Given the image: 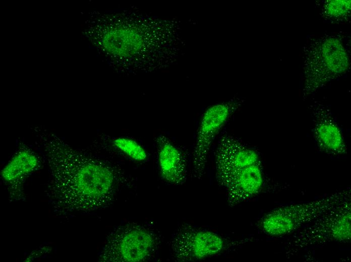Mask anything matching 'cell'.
<instances>
[{"mask_svg": "<svg viewBox=\"0 0 351 262\" xmlns=\"http://www.w3.org/2000/svg\"><path fill=\"white\" fill-rule=\"evenodd\" d=\"M50 180L47 196L62 217L104 208L114 200L119 178L110 165L80 153L54 135L43 140Z\"/></svg>", "mask_w": 351, "mask_h": 262, "instance_id": "obj_1", "label": "cell"}, {"mask_svg": "<svg viewBox=\"0 0 351 262\" xmlns=\"http://www.w3.org/2000/svg\"><path fill=\"white\" fill-rule=\"evenodd\" d=\"M343 190L313 201L277 208L265 215L260 227L266 234L281 237L294 234L336 206L349 199Z\"/></svg>", "mask_w": 351, "mask_h": 262, "instance_id": "obj_2", "label": "cell"}, {"mask_svg": "<svg viewBox=\"0 0 351 262\" xmlns=\"http://www.w3.org/2000/svg\"><path fill=\"white\" fill-rule=\"evenodd\" d=\"M155 232L146 225L128 223L115 228L99 255L106 262H139L150 259L157 248Z\"/></svg>", "mask_w": 351, "mask_h": 262, "instance_id": "obj_3", "label": "cell"}, {"mask_svg": "<svg viewBox=\"0 0 351 262\" xmlns=\"http://www.w3.org/2000/svg\"><path fill=\"white\" fill-rule=\"evenodd\" d=\"M349 200V199H348ZM347 200L294 233L287 252L296 253L309 246L350 240V203Z\"/></svg>", "mask_w": 351, "mask_h": 262, "instance_id": "obj_4", "label": "cell"}, {"mask_svg": "<svg viewBox=\"0 0 351 262\" xmlns=\"http://www.w3.org/2000/svg\"><path fill=\"white\" fill-rule=\"evenodd\" d=\"M225 242L222 237L210 230L186 225L174 235L171 248L176 259L181 261L201 260L222 252Z\"/></svg>", "mask_w": 351, "mask_h": 262, "instance_id": "obj_5", "label": "cell"}, {"mask_svg": "<svg viewBox=\"0 0 351 262\" xmlns=\"http://www.w3.org/2000/svg\"><path fill=\"white\" fill-rule=\"evenodd\" d=\"M241 104L237 100L215 104L208 108L201 118L194 149V175L201 178L204 173L211 144L220 129Z\"/></svg>", "mask_w": 351, "mask_h": 262, "instance_id": "obj_6", "label": "cell"}, {"mask_svg": "<svg viewBox=\"0 0 351 262\" xmlns=\"http://www.w3.org/2000/svg\"><path fill=\"white\" fill-rule=\"evenodd\" d=\"M225 189L228 203L236 205L256 195L264 184L261 163L248 166L218 179Z\"/></svg>", "mask_w": 351, "mask_h": 262, "instance_id": "obj_7", "label": "cell"}, {"mask_svg": "<svg viewBox=\"0 0 351 262\" xmlns=\"http://www.w3.org/2000/svg\"><path fill=\"white\" fill-rule=\"evenodd\" d=\"M218 143L215 154L217 179L238 169L261 163L255 150L231 136L221 137Z\"/></svg>", "mask_w": 351, "mask_h": 262, "instance_id": "obj_8", "label": "cell"}, {"mask_svg": "<svg viewBox=\"0 0 351 262\" xmlns=\"http://www.w3.org/2000/svg\"><path fill=\"white\" fill-rule=\"evenodd\" d=\"M313 133L318 146L326 152L342 155L346 152L341 129L328 110L315 106L313 110Z\"/></svg>", "mask_w": 351, "mask_h": 262, "instance_id": "obj_9", "label": "cell"}, {"mask_svg": "<svg viewBox=\"0 0 351 262\" xmlns=\"http://www.w3.org/2000/svg\"><path fill=\"white\" fill-rule=\"evenodd\" d=\"M158 160L161 175L169 183L180 184L186 180L185 158L181 151L163 136L158 139Z\"/></svg>", "mask_w": 351, "mask_h": 262, "instance_id": "obj_10", "label": "cell"}, {"mask_svg": "<svg viewBox=\"0 0 351 262\" xmlns=\"http://www.w3.org/2000/svg\"><path fill=\"white\" fill-rule=\"evenodd\" d=\"M40 161L37 155L27 147H21L3 168L2 179L11 186L20 185L26 176L36 170Z\"/></svg>", "mask_w": 351, "mask_h": 262, "instance_id": "obj_11", "label": "cell"}, {"mask_svg": "<svg viewBox=\"0 0 351 262\" xmlns=\"http://www.w3.org/2000/svg\"><path fill=\"white\" fill-rule=\"evenodd\" d=\"M114 147L131 159L143 162L147 160L148 154L144 148L133 139L120 137L113 140Z\"/></svg>", "mask_w": 351, "mask_h": 262, "instance_id": "obj_12", "label": "cell"}, {"mask_svg": "<svg viewBox=\"0 0 351 262\" xmlns=\"http://www.w3.org/2000/svg\"><path fill=\"white\" fill-rule=\"evenodd\" d=\"M350 1H332L328 3L327 14L334 17L343 15L350 10Z\"/></svg>", "mask_w": 351, "mask_h": 262, "instance_id": "obj_13", "label": "cell"}]
</instances>
